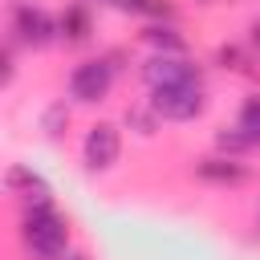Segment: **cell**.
Here are the masks:
<instances>
[{"instance_id": "obj_1", "label": "cell", "mask_w": 260, "mask_h": 260, "mask_svg": "<svg viewBox=\"0 0 260 260\" xmlns=\"http://www.w3.org/2000/svg\"><path fill=\"white\" fill-rule=\"evenodd\" d=\"M20 240L32 256L41 260H61L69 252V228L53 207H24V223H20Z\"/></svg>"}, {"instance_id": "obj_2", "label": "cell", "mask_w": 260, "mask_h": 260, "mask_svg": "<svg viewBox=\"0 0 260 260\" xmlns=\"http://www.w3.org/2000/svg\"><path fill=\"white\" fill-rule=\"evenodd\" d=\"M203 106H207V98H203L199 81H191V85H167V89L150 93V110L158 118H167V122H191V118L203 114Z\"/></svg>"}, {"instance_id": "obj_3", "label": "cell", "mask_w": 260, "mask_h": 260, "mask_svg": "<svg viewBox=\"0 0 260 260\" xmlns=\"http://www.w3.org/2000/svg\"><path fill=\"white\" fill-rule=\"evenodd\" d=\"M110 85H114V69H110V61H102V57H89V61L73 65V73H69V98H77V102H85V106L102 102V98L110 93Z\"/></svg>"}, {"instance_id": "obj_4", "label": "cell", "mask_w": 260, "mask_h": 260, "mask_svg": "<svg viewBox=\"0 0 260 260\" xmlns=\"http://www.w3.org/2000/svg\"><path fill=\"white\" fill-rule=\"evenodd\" d=\"M81 154H85V167L89 171H110L122 154V130L114 122H93L85 142H81Z\"/></svg>"}, {"instance_id": "obj_5", "label": "cell", "mask_w": 260, "mask_h": 260, "mask_svg": "<svg viewBox=\"0 0 260 260\" xmlns=\"http://www.w3.org/2000/svg\"><path fill=\"white\" fill-rule=\"evenodd\" d=\"M142 77L150 81V89H167V85H191V81H199V69L187 65L183 57L158 53V57H150V61L142 65Z\"/></svg>"}, {"instance_id": "obj_6", "label": "cell", "mask_w": 260, "mask_h": 260, "mask_svg": "<svg viewBox=\"0 0 260 260\" xmlns=\"http://www.w3.org/2000/svg\"><path fill=\"white\" fill-rule=\"evenodd\" d=\"M12 32H20V41H24V45L41 49V45H49V41H53L57 24H53V20H49V12H41V8H32V4H16V12H12Z\"/></svg>"}, {"instance_id": "obj_7", "label": "cell", "mask_w": 260, "mask_h": 260, "mask_svg": "<svg viewBox=\"0 0 260 260\" xmlns=\"http://www.w3.org/2000/svg\"><path fill=\"white\" fill-rule=\"evenodd\" d=\"M244 167L236 162V158H203L199 162V179H207V183H219V187H236V183H244Z\"/></svg>"}, {"instance_id": "obj_8", "label": "cell", "mask_w": 260, "mask_h": 260, "mask_svg": "<svg viewBox=\"0 0 260 260\" xmlns=\"http://www.w3.org/2000/svg\"><path fill=\"white\" fill-rule=\"evenodd\" d=\"M8 187H12V191L24 187V207H53V203H49V187H45L37 175H28L24 167H12V171H8Z\"/></svg>"}, {"instance_id": "obj_9", "label": "cell", "mask_w": 260, "mask_h": 260, "mask_svg": "<svg viewBox=\"0 0 260 260\" xmlns=\"http://www.w3.org/2000/svg\"><path fill=\"white\" fill-rule=\"evenodd\" d=\"M236 130H240L252 146H260V93L248 98V102L240 106V122H236Z\"/></svg>"}, {"instance_id": "obj_10", "label": "cell", "mask_w": 260, "mask_h": 260, "mask_svg": "<svg viewBox=\"0 0 260 260\" xmlns=\"http://www.w3.org/2000/svg\"><path fill=\"white\" fill-rule=\"evenodd\" d=\"M61 32H65V41H85V37H89V16H85V8H69V12L61 16Z\"/></svg>"}, {"instance_id": "obj_11", "label": "cell", "mask_w": 260, "mask_h": 260, "mask_svg": "<svg viewBox=\"0 0 260 260\" xmlns=\"http://www.w3.org/2000/svg\"><path fill=\"white\" fill-rule=\"evenodd\" d=\"M146 41H150L154 49H162L167 57H179V53H183V37H175V28L154 24V28H146Z\"/></svg>"}, {"instance_id": "obj_12", "label": "cell", "mask_w": 260, "mask_h": 260, "mask_svg": "<svg viewBox=\"0 0 260 260\" xmlns=\"http://www.w3.org/2000/svg\"><path fill=\"white\" fill-rule=\"evenodd\" d=\"M126 12H158V0H114Z\"/></svg>"}, {"instance_id": "obj_13", "label": "cell", "mask_w": 260, "mask_h": 260, "mask_svg": "<svg viewBox=\"0 0 260 260\" xmlns=\"http://www.w3.org/2000/svg\"><path fill=\"white\" fill-rule=\"evenodd\" d=\"M248 41H252V49H256V53H260V20H256V24H252V28H248Z\"/></svg>"}, {"instance_id": "obj_14", "label": "cell", "mask_w": 260, "mask_h": 260, "mask_svg": "<svg viewBox=\"0 0 260 260\" xmlns=\"http://www.w3.org/2000/svg\"><path fill=\"white\" fill-rule=\"evenodd\" d=\"M61 260H89V256H85V252H65Z\"/></svg>"}]
</instances>
